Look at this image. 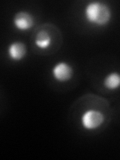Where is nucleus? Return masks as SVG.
I'll return each instance as SVG.
<instances>
[{
    "label": "nucleus",
    "mask_w": 120,
    "mask_h": 160,
    "mask_svg": "<svg viewBox=\"0 0 120 160\" xmlns=\"http://www.w3.org/2000/svg\"><path fill=\"white\" fill-rule=\"evenodd\" d=\"M84 18L89 23L96 27H104L112 19V11L106 3L92 1L84 7Z\"/></svg>",
    "instance_id": "obj_1"
},
{
    "label": "nucleus",
    "mask_w": 120,
    "mask_h": 160,
    "mask_svg": "<svg viewBox=\"0 0 120 160\" xmlns=\"http://www.w3.org/2000/svg\"><path fill=\"white\" fill-rule=\"evenodd\" d=\"M104 120V114L100 110L90 108L85 110L82 113L80 122H81V126L83 129L87 130V131H94V130H97L102 126Z\"/></svg>",
    "instance_id": "obj_2"
},
{
    "label": "nucleus",
    "mask_w": 120,
    "mask_h": 160,
    "mask_svg": "<svg viewBox=\"0 0 120 160\" xmlns=\"http://www.w3.org/2000/svg\"><path fill=\"white\" fill-rule=\"evenodd\" d=\"M73 68L69 63L65 61H59L54 64L52 67L51 74L55 81L59 83L68 82L73 76Z\"/></svg>",
    "instance_id": "obj_3"
},
{
    "label": "nucleus",
    "mask_w": 120,
    "mask_h": 160,
    "mask_svg": "<svg viewBox=\"0 0 120 160\" xmlns=\"http://www.w3.org/2000/svg\"><path fill=\"white\" fill-rule=\"evenodd\" d=\"M14 27L20 31H26L33 27L34 17L27 11H19L13 16Z\"/></svg>",
    "instance_id": "obj_4"
},
{
    "label": "nucleus",
    "mask_w": 120,
    "mask_h": 160,
    "mask_svg": "<svg viewBox=\"0 0 120 160\" xmlns=\"http://www.w3.org/2000/svg\"><path fill=\"white\" fill-rule=\"evenodd\" d=\"M7 55L12 61L18 62L23 60L27 55L26 45L21 41H13L7 47Z\"/></svg>",
    "instance_id": "obj_5"
},
{
    "label": "nucleus",
    "mask_w": 120,
    "mask_h": 160,
    "mask_svg": "<svg viewBox=\"0 0 120 160\" xmlns=\"http://www.w3.org/2000/svg\"><path fill=\"white\" fill-rule=\"evenodd\" d=\"M52 42H53V38L51 36V34L48 31H46V30H41V31H39L35 35L34 44L37 48L41 50L48 49L52 45Z\"/></svg>",
    "instance_id": "obj_6"
},
{
    "label": "nucleus",
    "mask_w": 120,
    "mask_h": 160,
    "mask_svg": "<svg viewBox=\"0 0 120 160\" xmlns=\"http://www.w3.org/2000/svg\"><path fill=\"white\" fill-rule=\"evenodd\" d=\"M103 86L110 91H115L120 88V73L117 71L109 72L103 78Z\"/></svg>",
    "instance_id": "obj_7"
}]
</instances>
